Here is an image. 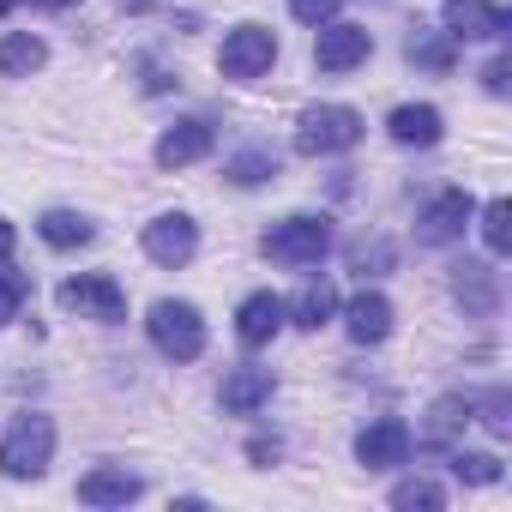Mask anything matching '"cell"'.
<instances>
[{"mask_svg": "<svg viewBox=\"0 0 512 512\" xmlns=\"http://www.w3.org/2000/svg\"><path fill=\"white\" fill-rule=\"evenodd\" d=\"M392 506H404V512H410V506L440 512V506H446V488H440V482H428V476H416V482H398V488H392Z\"/></svg>", "mask_w": 512, "mask_h": 512, "instance_id": "obj_25", "label": "cell"}, {"mask_svg": "<svg viewBox=\"0 0 512 512\" xmlns=\"http://www.w3.org/2000/svg\"><path fill=\"white\" fill-rule=\"evenodd\" d=\"M139 476L127 470V464H97L91 476H79V500L85 506H127V500H139Z\"/></svg>", "mask_w": 512, "mask_h": 512, "instance_id": "obj_13", "label": "cell"}, {"mask_svg": "<svg viewBox=\"0 0 512 512\" xmlns=\"http://www.w3.org/2000/svg\"><path fill=\"white\" fill-rule=\"evenodd\" d=\"M61 308L79 314V320L115 326V320H127V290H121L109 272H85V278H67V284H61Z\"/></svg>", "mask_w": 512, "mask_h": 512, "instance_id": "obj_5", "label": "cell"}, {"mask_svg": "<svg viewBox=\"0 0 512 512\" xmlns=\"http://www.w3.org/2000/svg\"><path fill=\"white\" fill-rule=\"evenodd\" d=\"M284 320H290L284 296H272V290H253V296L235 308V338H241L247 350H260V344H272V338L284 332Z\"/></svg>", "mask_w": 512, "mask_h": 512, "instance_id": "obj_11", "label": "cell"}, {"mask_svg": "<svg viewBox=\"0 0 512 512\" xmlns=\"http://www.w3.org/2000/svg\"><path fill=\"white\" fill-rule=\"evenodd\" d=\"M145 332H151V344H157L169 362H193V356L205 350V320H199L193 302H157V308L145 314Z\"/></svg>", "mask_w": 512, "mask_h": 512, "instance_id": "obj_3", "label": "cell"}, {"mask_svg": "<svg viewBox=\"0 0 512 512\" xmlns=\"http://www.w3.org/2000/svg\"><path fill=\"white\" fill-rule=\"evenodd\" d=\"M356 139H362V115L350 103L302 109V127H296V151L302 157H332V151H350Z\"/></svg>", "mask_w": 512, "mask_h": 512, "instance_id": "obj_2", "label": "cell"}, {"mask_svg": "<svg viewBox=\"0 0 512 512\" xmlns=\"http://www.w3.org/2000/svg\"><path fill=\"white\" fill-rule=\"evenodd\" d=\"M290 13H296L302 25H332V19H338V0H290Z\"/></svg>", "mask_w": 512, "mask_h": 512, "instance_id": "obj_29", "label": "cell"}, {"mask_svg": "<svg viewBox=\"0 0 512 512\" xmlns=\"http://www.w3.org/2000/svg\"><path fill=\"white\" fill-rule=\"evenodd\" d=\"M37 235H43L49 247H85L97 229H91V217H79V211H43Z\"/></svg>", "mask_w": 512, "mask_h": 512, "instance_id": "obj_20", "label": "cell"}, {"mask_svg": "<svg viewBox=\"0 0 512 512\" xmlns=\"http://www.w3.org/2000/svg\"><path fill=\"white\" fill-rule=\"evenodd\" d=\"M464 422H470V404L464 398H440L434 404V422H428V440H452Z\"/></svg>", "mask_w": 512, "mask_h": 512, "instance_id": "obj_28", "label": "cell"}, {"mask_svg": "<svg viewBox=\"0 0 512 512\" xmlns=\"http://www.w3.org/2000/svg\"><path fill=\"white\" fill-rule=\"evenodd\" d=\"M13 241H19V229H13L7 217H0V260H13Z\"/></svg>", "mask_w": 512, "mask_h": 512, "instance_id": "obj_33", "label": "cell"}, {"mask_svg": "<svg viewBox=\"0 0 512 512\" xmlns=\"http://www.w3.org/2000/svg\"><path fill=\"white\" fill-rule=\"evenodd\" d=\"M452 290H458V302H470L476 314H488V308H494V272H488V266H476V260H464V266H458V284H452Z\"/></svg>", "mask_w": 512, "mask_h": 512, "instance_id": "obj_21", "label": "cell"}, {"mask_svg": "<svg viewBox=\"0 0 512 512\" xmlns=\"http://www.w3.org/2000/svg\"><path fill=\"white\" fill-rule=\"evenodd\" d=\"M49 458H55V422H49V416H19V422L7 428V440H0V470H7L13 482L43 476Z\"/></svg>", "mask_w": 512, "mask_h": 512, "instance_id": "obj_1", "label": "cell"}, {"mask_svg": "<svg viewBox=\"0 0 512 512\" xmlns=\"http://www.w3.org/2000/svg\"><path fill=\"white\" fill-rule=\"evenodd\" d=\"M0 13H13V0H0Z\"/></svg>", "mask_w": 512, "mask_h": 512, "instance_id": "obj_35", "label": "cell"}, {"mask_svg": "<svg viewBox=\"0 0 512 512\" xmlns=\"http://www.w3.org/2000/svg\"><path fill=\"white\" fill-rule=\"evenodd\" d=\"M512 31V13L494 0H446V37L452 43H500Z\"/></svg>", "mask_w": 512, "mask_h": 512, "instance_id": "obj_7", "label": "cell"}, {"mask_svg": "<svg viewBox=\"0 0 512 512\" xmlns=\"http://www.w3.org/2000/svg\"><path fill=\"white\" fill-rule=\"evenodd\" d=\"M272 61H278V37L266 25H235L217 55L223 79H260V73H272Z\"/></svg>", "mask_w": 512, "mask_h": 512, "instance_id": "obj_6", "label": "cell"}, {"mask_svg": "<svg viewBox=\"0 0 512 512\" xmlns=\"http://www.w3.org/2000/svg\"><path fill=\"white\" fill-rule=\"evenodd\" d=\"M368 55H374V37L362 25H344V19L320 25V43H314V67L320 73H356Z\"/></svg>", "mask_w": 512, "mask_h": 512, "instance_id": "obj_10", "label": "cell"}, {"mask_svg": "<svg viewBox=\"0 0 512 512\" xmlns=\"http://www.w3.org/2000/svg\"><path fill=\"white\" fill-rule=\"evenodd\" d=\"M482 422H488L494 434H506V392H494V398H482Z\"/></svg>", "mask_w": 512, "mask_h": 512, "instance_id": "obj_31", "label": "cell"}, {"mask_svg": "<svg viewBox=\"0 0 512 512\" xmlns=\"http://www.w3.org/2000/svg\"><path fill=\"white\" fill-rule=\"evenodd\" d=\"M326 247H332V223L326 217H284L272 235H266V260H278V266H320L326 260Z\"/></svg>", "mask_w": 512, "mask_h": 512, "instance_id": "obj_4", "label": "cell"}, {"mask_svg": "<svg viewBox=\"0 0 512 512\" xmlns=\"http://www.w3.org/2000/svg\"><path fill=\"white\" fill-rule=\"evenodd\" d=\"M452 476L458 482H500V458L494 452H452Z\"/></svg>", "mask_w": 512, "mask_h": 512, "instance_id": "obj_27", "label": "cell"}, {"mask_svg": "<svg viewBox=\"0 0 512 512\" xmlns=\"http://www.w3.org/2000/svg\"><path fill=\"white\" fill-rule=\"evenodd\" d=\"M386 133H392L398 145H440L446 121H440V109H434V103H404V109H392Z\"/></svg>", "mask_w": 512, "mask_h": 512, "instance_id": "obj_16", "label": "cell"}, {"mask_svg": "<svg viewBox=\"0 0 512 512\" xmlns=\"http://www.w3.org/2000/svg\"><path fill=\"white\" fill-rule=\"evenodd\" d=\"M31 7H43V13H67V7H79V0H31Z\"/></svg>", "mask_w": 512, "mask_h": 512, "instance_id": "obj_34", "label": "cell"}, {"mask_svg": "<svg viewBox=\"0 0 512 512\" xmlns=\"http://www.w3.org/2000/svg\"><path fill=\"white\" fill-rule=\"evenodd\" d=\"M410 61L428 67V73H446V67H452V37H446V31H440V37H410Z\"/></svg>", "mask_w": 512, "mask_h": 512, "instance_id": "obj_26", "label": "cell"}, {"mask_svg": "<svg viewBox=\"0 0 512 512\" xmlns=\"http://www.w3.org/2000/svg\"><path fill=\"white\" fill-rule=\"evenodd\" d=\"M506 79H512V61H506V55H494V61L482 67V85H488V97H506Z\"/></svg>", "mask_w": 512, "mask_h": 512, "instance_id": "obj_30", "label": "cell"}, {"mask_svg": "<svg viewBox=\"0 0 512 512\" xmlns=\"http://www.w3.org/2000/svg\"><path fill=\"white\" fill-rule=\"evenodd\" d=\"M211 151V127L205 121H175L163 139H157V169H187Z\"/></svg>", "mask_w": 512, "mask_h": 512, "instance_id": "obj_14", "label": "cell"}, {"mask_svg": "<svg viewBox=\"0 0 512 512\" xmlns=\"http://www.w3.org/2000/svg\"><path fill=\"white\" fill-rule=\"evenodd\" d=\"M470 217H476V199H470L464 187H446V193H434V199L422 205L416 235H422L428 247H446V241H458V235L470 229Z\"/></svg>", "mask_w": 512, "mask_h": 512, "instance_id": "obj_8", "label": "cell"}, {"mask_svg": "<svg viewBox=\"0 0 512 512\" xmlns=\"http://www.w3.org/2000/svg\"><path fill=\"white\" fill-rule=\"evenodd\" d=\"M356 458H362L368 470H398V464L410 458V428H404L398 416L368 422V428L356 434Z\"/></svg>", "mask_w": 512, "mask_h": 512, "instance_id": "obj_12", "label": "cell"}, {"mask_svg": "<svg viewBox=\"0 0 512 512\" xmlns=\"http://www.w3.org/2000/svg\"><path fill=\"white\" fill-rule=\"evenodd\" d=\"M43 61H49L43 37H31V31H13V37H0V73H7V79H31Z\"/></svg>", "mask_w": 512, "mask_h": 512, "instance_id": "obj_18", "label": "cell"}, {"mask_svg": "<svg viewBox=\"0 0 512 512\" xmlns=\"http://www.w3.org/2000/svg\"><path fill=\"white\" fill-rule=\"evenodd\" d=\"M247 458H253V464H266V458H278V440H253V446H247Z\"/></svg>", "mask_w": 512, "mask_h": 512, "instance_id": "obj_32", "label": "cell"}, {"mask_svg": "<svg viewBox=\"0 0 512 512\" xmlns=\"http://www.w3.org/2000/svg\"><path fill=\"white\" fill-rule=\"evenodd\" d=\"M145 253L157 266H187L193 253H199V223L187 211H163L145 223Z\"/></svg>", "mask_w": 512, "mask_h": 512, "instance_id": "obj_9", "label": "cell"}, {"mask_svg": "<svg viewBox=\"0 0 512 512\" xmlns=\"http://www.w3.org/2000/svg\"><path fill=\"white\" fill-rule=\"evenodd\" d=\"M235 187H260V181H272L278 175V157L272 151H241V157H229V169H223Z\"/></svg>", "mask_w": 512, "mask_h": 512, "instance_id": "obj_22", "label": "cell"}, {"mask_svg": "<svg viewBox=\"0 0 512 512\" xmlns=\"http://www.w3.org/2000/svg\"><path fill=\"white\" fill-rule=\"evenodd\" d=\"M25 296H31V278H25L13 260H0V326H7V320L25 308Z\"/></svg>", "mask_w": 512, "mask_h": 512, "instance_id": "obj_24", "label": "cell"}, {"mask_svg": "<svg viewBox=\"0 0 512 512\" xmlns=\"http://www.w3.org/2000/svg\"><path fill=\"white\" fill-rule=\"evenodd\" d=\"M506 223H512V205H506V199H488V205H482V241H488L494 260L512 247V229H506Z\"/></svg>", "mask_w": 512, "mask_h": 512, "instance_id": "obj_23", "label": "cell"}, {"mask_svg": "<svg viewBox=\"0 0 512 512\" xmlns=\"http://www.w3.org/2000/svg\"><path fill=\"white\" fill-rule=\"evenodd\" d=\"M284 308L296 314V326H308V332H320V326H326V320L338 314V290H332L326 278H314V284H308V290H302L296 302H284Z\"/></svg>", "mask_w": 512, "mask_h": 512, "instance_id": "obj_19", "label": "cell"}, {"mask_svg": "<svg viewBox=\"0 0 512 512\" xmlns=\"http://www.w3.org/2000/svg\"><path fill=\"white\" fill-rule=\"evenodd\" d=\"M266 398H272V368H235L223 380V410L229 416H253Z\"/></svg>", "mask_w": 512, "mask_h": 512, "instance_id": "obj_17", "label": "cell"}, {"mask_svg": "<svg viewBox=\"0 0 512 512\" xmlns=\"http://www.w3.org/2000/svg\"><path fill=\"white\" fill-rule=\"evenodd\" d=\"M344 332H350L356 344H380V338L392 332V302H386L380 290L350 296V308H344Z\"/></svg>", "mask_w": 512, "mask_h": 512, "instance_id": "obj_15", "label": "cell"}]
</instances>
